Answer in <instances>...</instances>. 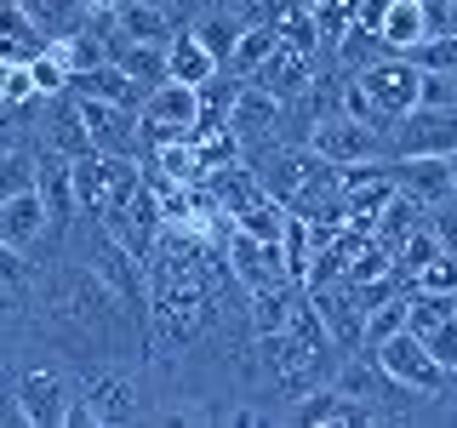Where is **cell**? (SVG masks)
Wrapping results in <instances>:
<instances>
[{
	"mask_svg": "<svg viewBox=\"0 0 457 428\" xmlns=\"http://www.w3.org/2000/svg\"><path fill=\"white\" fill-rule=\"evenodd\" d=\"M29 280H35V257L0 240V285H12V292H29Z\"/></svg>",
	"mask_w": 457,
	"mask_h": 428,
	"instance_id": "cell-19",
	"label": "cell"
},
{
	"mask_svg": "<svg viewBox=\"0 0 457 428\" xmlns=\"http://www.w3.org/2000/svg\"><path fill=\"white\" fill-rule=\"evenodd\" d=\"M0 240H6V246H18V251H29V257H35L40 246H57L40 189H18V194L0 200Z\"/></svg>",
	"mask_w": 457,
	"mask_h": 428,
	"instance_id": "cell-8",
	"label": "cell"
},
{
	"mask_svg": "<svg viewBox=\"0 0 457 428\" xmlns=\"http://www.w3.org/2000/svg\"><path fill=\"white\" fill-rule=\"evenodd\" d=\"M166 80H183V86H206L212 75H218V57H212L206 46L195 40V29L189 23H171V35H166Z\"/></svg>",
	"mask_w": 457,
	"mask_h": 428,
	"instance_id": "cell-12",
	"label": "cell"
},
{
	"mask_svg": "<svg viewBox=\"0 0 457 428\" xmlns=\"http://www.w3.org/2000/svg\"><path fill=\"white\" fill-rule=\"evenodd\" d=\"M383 143H389V160H406V154H452L457 149V109L411 103L400 120L383 126Z\"/></svg>",
	"mask_w": 457,
	"mask_h": 428,
	"instance_id": "cell-7",
	"label": "cell"
},
{
	"mask_svg": "<svg viewBox=\"0 0 457 428\" xmlns=\"http://www.w3.org/2000/svg\"><path fill=\"white\" fill-rule=\"evenodd\" d=\"M80 383L69 377V360H40V366H18V406H23V428H63V411L75 399Z\"/></svg>",
	"mask_w": 457,
	"mask_h": 428,
	"instance_id": "cell-6",
	"label": "cell"
},
{
	"mask_svg": "<svg viewBox=\"0 0 457 428\" xmlns=\"http://www.w3.org/2000/svg\"><path fill=\"white\" fill-rule=\"evenodd\" d=\"M18 189H35V154H23V149H0V200L18 194Z\"/></svg>",
	"mask_w": 457,
	"mask_h": 428,
	"instance_id": "cell-18",
	"label": "cell"
},
{
	"mask_svg": "<svg viewBox=\"0 0 457 428\" xmlns=\"http://www.w3.org/2000/svg\"><path fill=\"white\" fill-rule=\"evenodd\" d=\"M378 35L389 52H411L418 40L435 35V23H428V0H389L378 18Z\"/></svg>",
	"mask_w": 457,
	"mask_h": 428,
	"instance_id": "cell-13",
	"label": "cell"
},
{
	"mask_svg": "<svg viewBox=\"0 0 457 428\" xmlns=\"http://www.w3.org/2000/svg\"><path fill=\"white\" fill-rule=\"evenodd\" d=\"M389 177L400 194H411L423 211H435L440 200H452V171H446V154H406V160H389Z\"/></svg>",
	"mask_w": 457,
	"mask_h": 428,
	"instance_id": "cell-9",
	"label": "cell"
},
{
	"mask_svg": "<svg viewBox=\"0 0 457 428\" xmlns=\"http://www.w3.org/2000/svg\"><path fill=\"white\" fill-rule=\"evenodd\" d=\"M23 12L46 29V35H75L80 18H86V0H23Z\"/></svg>",
	"mask_w": 457,
	"mask_h": 428,
	"instance_id": "cell-16",
	"label": "cell"
},
{
	"mask_svg": "<svg viewBox=\"0 0 457 428\" xmlns=\"http://www.w3.org/2000/svg\"><path fill=\"white\" fill-rule=\"evenodd\" d=\"M371 360H378L389 377L400 383V389H411V394H423V399H446V383H452V371L428 354V342L418 332H406L400 325L395 337H383V342H371Z\"/></svg>",
	"mask_w": 457,
	"mask_h": 428,
	"instance_id": "cell-2",
	"label": "cell"
},
{
	"mask_svg": "<svg viewBox=\"0 0 457 428\" xmlns=\"http://www.w3.org/2000/svg\"><path fill=\"white\" fill-rule=\"evenodd\" d=\"M309 149L320 154L326 166H361V160H389V143H383V126L361 120V114H320L309 132Z\"/></svg>",
	"mask_w": 457,
	"mask_h": 428,
	"instance_id": "cell-3",
	"label": "cell"
},
{
	"mask_svg": "<svg viewBox=\"0 0 457 428\" xmlns=\"http://www.w3.org/2000/svg\"><path fill=\"white\" fill-rule=\"evenodd\" d=\"M246 80H257L263 92H275L280 103H297V97H309V86H314V57L309 52H292L280 40V46L269 52V63L257 69V75H246Z\"/></svg>",
	"mask_w": 457,
	"mask_h": 428,
	"instance_id": "cell-11",
	"label": "cell"
},
{
	"mask_svg": "<svg viewBox=\"0 0 457 428\" xmlns=\"http://www.w3.org/2000/svg\"><path fill=\"white\" fill-rule=\"evenodd\" d=\"M411 292H457V251H446V246H440L435 257H428V263H418V268H411Z\"/></svg>",
	"mask_w": 457,
	"mask_h": 428,
	"instance_id": "cell-17",
	"label": "cell"
},
{
	"mask_svg": "<svg viewBox=\"0 0 457 428\" xmlns=\"http://www.w3.org/2000/svg\"><path fill=\"white\" fill-rule=\"evenodd\" d=\"M0 428H23V406H18V371L0 366Z\"/></svg>",
	"mask_w": 457,
	"mask_h": 428,
	"instance_id": "cell-21",
	"label": "cell"
},
{
	"mask_svg": "<svg viewBox=\"0 0 457 428\" xmlns=\"http://www.w3.org/2000/svg\"><path fill=\"white\" fill-rule=\"evenodd\" d=\"M80 399L92 406V423H97V428H120V423H149V417H161V411L149 406V399H161V394H154L132 366H86Z\"/></svg>",
	"mask_w": 457,
	"mask_h": 428,
	"instance_id": "cell-1",
	"label": "cell"
},
{
	"mask_svg": "<svg viewBox=\"0 0 457 428\" xmlns=\"http://www.w3.org/2000/svg\"><path fill=\"white\" fill-rule=\"evenodd\" d=\"M354 86L366 92V109H371V120L378 126H389V120H400L411 103H418V63L411 57H400V52H383L378 63H366L361 75H349Z\"/></svg>",
	"mask_w": 457,
	"mask_h": 428,
	"instance_id": "cell-5",
	"label": "cell"
},
{
	"mask_svg": "<svg viewBox=\"0 0 457 428\" xmlns=\"http://www.w3.org/2000/svg\"><path fill=\"white\" fill-rule=\"evenodd\" d=\"M446 171H452V189H457V149L446 154Z\"/></svg>",
	"mask_w": 457,
	"mask_h": 428,
	"instance_id": "cell-22",
	"label": "cell"
},
{
	"mask_svg": "<svg viewBox=\"0 0 457 428\" xmlns=\"http://www.w3.org/2000/svg\"><path fill=\"white\" fill-rule=\"evenodd\" d=\"M423 342H428V354H435V360L452 371V366H457V314H452V320H440L435 332H423Z\"/></svg>",
	"mask_w": 457,
	"mask_h": 428,
	"instance_id": "cell-20",
	"label": "cell"
},
{
	"mask_svg": "<svg viewBox=\"0 0 457 428\" xmlns=\"http://www.w3.org/2000/svg\"><path fill=\"white\" fill-rule=\"evenodd\" d=\"M189 29H195V40H200V46L218 57V69H223V63H228V52H235V35H240L246 23H240L235 12H228V0H212V6L200 12V18H195Z\"/></svg>",
	"mask_w": 457,
	"mask_h": 428,
	"instance_id": "cell-14",
	"label": "cell"
},
{
	"mask_svg": "<svg viewBox=\"0 0 457 428\" xmlns=\"http://www.w3.org/2000/svg\"><path fill=\"white\" fill-rule=\"evenodd\" d=\"M137 126H143V143H178L200 126V86H183V80H154L149 92L137 97Z\"/></svg>",
	"mask_w": 457,
	"mask_h": 428,
	"instance_id": "cell-4",
	"label": "cell"
},
{
	"mask_svg": "<svg viewBox=\"0 0 457 428\" xmlns=\"http://www.w3.org/2000/svg\"><path fill=\"white\" fill-rule=\"evenodd\" d=\"M292 423H303V428H371V411L361 406V399L337 394L332 383H320L314 394H303L292 406Z\"/></svg>",
	"mask_w": 457,
	"mask_h": 428,
	"instance_id": "cell-10",
	"label": "cell"
},
{
	"mask_svg": "<svg viewBox=\"0 0 457 428\" xmlns=\"http://www.w3.org/2000/svg\"><path fill=\"white\" fill-rule=\"evenodd\" d=\"M280 46V29H269V23H246V29H240V35H235V52H228V75H235V80H246V75H257V69H263L269 63V52H275Z\"/></svg>",
	"mask_w": 457,
	"mask_h": 428,
	"instance_id": "cell-15",
	"label": "cell"
}]
</instances>
